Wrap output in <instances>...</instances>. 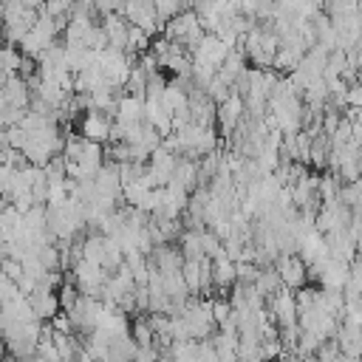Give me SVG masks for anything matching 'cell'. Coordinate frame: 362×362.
<instances>
[{
  "mask_svg": "<svg viewBox=\"0 0 362 362\" xmlns=\"http://www.w3.org/2000/svg\"><path fill=\"white\" fill-rule=\"evenodd\" d=\"M274 272H277L283 288H288V291H291V288H300V286L308 280V269H305V263H303L297 255L280 257V260L274 263Z\"/></svg>",
  "mask_w": 362,
  "mask_h": 362,
  "instance_id": "1",
  "label": "cell"
},
{
  "mask_svg": "<svg viewBox=\"0 0 362 362\" xmlns=\"http://www.w3.org/2000/svg\"><path fill=\"white\" fill-rule=\"evenodd\" d=\"M110 124L113 119L105 116V113H96V110H88L85 119H82V139L93 141V144H107V136H110Z\"/></svg>",
  "mask_w": 362,
  "mask_h": 362,
  "instance_id": "2",
  "label": "cell"
},
{
  "mask_svg": "<svg viewBox=\"0 0 362 362\" xmlns=\"http://www.w3.org/2000/svg\"><path fill=\"white\" fill-rule=\"evenodd\" d=\"M130 339H133L136 348H150V345H153V331L147 328L144 320H136V322L130 325Z\"/></svg>",
  "mask_w": 362,
  "mask_h": 362,
  "instance_id": "3",
  "label": "cell"
}]
</instances>
